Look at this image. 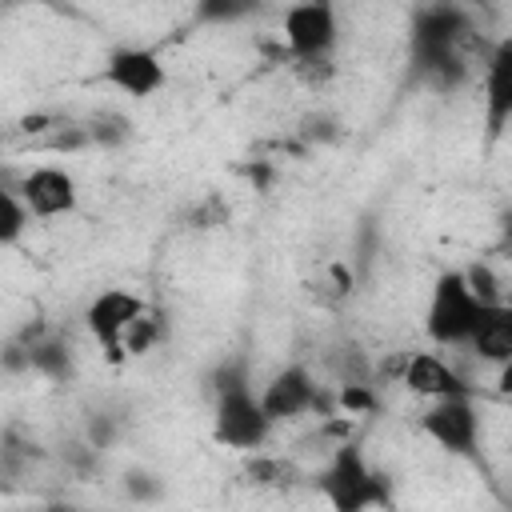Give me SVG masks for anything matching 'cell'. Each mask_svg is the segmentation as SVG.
Masks as SVG:
<instances>
[{
  "label": "cell",
  "mask_w": 512,
  "mask_h": 512,
  "mask_svg": "<svg viewBox=\"0 0 512 512\" xmlns=\"http://www.w3.org/2000/svg\"><path fill=\"white\" fill-rule=\"evenodd\" d=\"M452 4H460V8H480V4H492V0H452Z\"/></svg>",
  "instance_id": "obj_24"
},
{
  "label": "cell",
  "mask_w": 512,
  "mask_h": 512,
  "mask_svg": "<svg viewBox=\"0 0 512 512\" xmlns=\"http://www.w3.org/2000/svg\"><path fill=\"white\" fill-rule=\"evenodd\" d=\"M4 4H12V8H16V4H44V8H56V12H68V4H64V0H4Z\"/></svg>",
  "instance_id": "obj_21"
},
{
  "label": "cell",
  "mask_w": 512,
  "mask_h": 512,
  "mask_svg": "<svg viewBox=\"0 0 512 512\" xmlns=\"http://www.w3.org/2000/svg\"><path fill=\"white\" fill-rule=\"evenodd\" d=\"M264 8V0H196L192 4V24H212V28H220V24H240V20H248V16H256Z\"/></svg>",
  "instance_id": "obj_14"
},
{
  "label": "cell",
  "mask_w": 512,
  "mask_h": 512,
  "mask_svg": "<svg viewBox=\"0 0 512 512\" xmlns=\"http://www.w3.org/2000/svg\"><path fill=\"white\" fill-rule=\"evenodd\" d=\"M336 404H340L344 412H352V416H360V412H376V392H372L364 380H348V384H340Z\"/></svg>",
  "instance_id": "obj_17"
},
{
  "label": "cell",
  "mask_w": 512,
  "mask_h": 512,
  "mask_svg": "<svg viewBox=\"0 0 512 512\" xmlns=\"http://www.w3.org/2000/svg\"><path fill=\"white\" fill-rule=\"evenodd\" d=\"M272 416L252 384V368L244 356H232L224 360L216 372H212V436L224 444V448H236V452H256L268 432H272Z\"/></svg>",
  "instance_id": "obj_1"
},
{
  "label": "cell",
  "mask_w": 512,
  "mask_h": 512,
  "mask_svg": "<svg viewBox=\"0 0 512 512\" xmlns=\"http://www.w3.org/2000/svg\"><path fill=\"white\" fill-rule=\"evenodd\" d=\"M500 232H504V244H512V208L500 216Z\"/></svg>",
  "instance_id": "obj_23"
},
{
  "label": "cell",
  "mask_w": 512,
  "mask_h": 512,
  "mask_svg": "<svg viewBox=\"0 0 512 512\" xmlns=\"http://www.w3.org/2000/svg\"><path fill=\"white\" fill-rule=\"evenodd\" d=\"M16 188H20V196H24V204L32 208L36 220L68 216V212H76V204H80L76 180H72L64 168H56V164H40V168L24 172Z\"/></svg>",
  "instance_id": "obj_11"
},
{
  "label": "cell",
  "mask_w": 512,
  "mask_h": 512,
  "mask_svg": "<svg viewBox=\"0 0 512 512\" xmlns=\"http://www.w3.org/2000/svg\"><path fill=\"white\" fill-rule=\"evenodd\" d=\"M496 384H500V392H512V360L500 364V380H496Z\"/></svg>",
  "instance_id": "obj_22"
},
{
  "label": "cell",
  "mask_w": 512,
  "mask_h": 512,
  "mask_svg": "<svg viewBox=\"0 0 512 512\" xmlns=\"http://www.w3.org/2000/svg\"><path fill=\"white\" fill-rule=\"evenodd\" d=\"M336 40H340V20L332 0H300L284 12V44L300 68L328 64Z\"/></svg>",
  "instance_id": "obj_5"
},
{
  "label": "cell",
  "mask_w": 512,
  "mask_h": 512,
  "mask_svg": "<svg viewBox=\"0 0 512 512\" xmlns=\"http://www.w3.org/2000/svg\"><path fill=\"white\" fill-rule=\"evenodd\" d=\"M512 124V36L496 40L484 64V140L488 148Z\"/></svg>",
  "instance_id": "obj_10"
},
{
  "label": "cell",
  "mask_w": 512,
  "mask_h": 512,
  "mask_svg": "<svg viewBox=\"0 0 512 512\" xmlns=\"http://www.w3.org/2000/svg\"><path fill=\"white\" fill-rule=\"evenodd\" d=\"M260 400L268 408L272 420H296L312 408L324 404V388L316 384V376L304 368V364H284L264 388H260Z\"/></svg>",
  "instance_id": "obj_9"
},
{
  "label": "cell",
  "mask_w": 512,
  "mask_h": 512,
  "mask_svg": "<svg viewBox=\"0 0 512 512\" xmlns=\"http://www.w3.org/2000/svg\"><path fill=\"white\" fill-rule=\"evenodd\" d=\"M468 12L452 0H436L424 4L412 20V68L416 76H424L428 68L460 56V44L468 40Z\"/></svg>",
  "instance_id": "obj_4"
},
{
  "label": "cell",
  "mask_w": 512,
  "mask_h": 512,
  "mask_svg": "<svg viewBox=\"0 0 512 512\" xmlns=\"http://www.w3.org/2000/svg\"><path fill=\"white\" fill-rule=\"evenodd\" d=\"M28 364L36 372H48V376H68V348L60 340L40 336V340L28 344Z\"/></svg>",
  "instance_id": "obj_16"
},
{
  "label": "cell",
  "mask_w": 512,
  "mask_h": 512,
  "mask_svg": "<svg viewBox=\"0 0 512 512\" xmlns=\"http://www.w3.org/2000/svg\"><path fill=\"white\" fill-rule=\"evenodd\" d=\"M144 308H148V304H144L136 292H128V288H104V292L88 304V312H84L88 332L96 336V344L104 348V356H108L112 364H124V356H128V348H124L128 328L144 316Z\"/></svg>",
  "instance_id": "obj_7"
},
{
  "label": "cell",
  "mask_w": 512,
  "mask_h": 512,
  "mask_svg": "<svg viewBox=\"0 0 512 512\" xmlns=\"http://www.w3.org/2000/svg\"><path fill=\"white\" fill-rule=\"evenodd\" d=\"M420 428L444 452H452V456H476V444H480V412L472 404V392H456V396L432 400L428 412L420 416Z\"/></svg>",
  "instance_id": "obj_6"
},
{
  "label": "cell",
  "mask_w": 512,
  "mask_h": 512,
  "mask_svg": "<svg viewBox=\"0 0 512 512\" xmlns=\"http://www.w3.org/2000/svg\"><path fill=\"white\" fill-rule=\"evenodd\" d=\"M248 476L256 480V484H292V464H284V460H268V456H260L252 468H248Z\"/></svg>",
  "instance_id": "obj_19"
},
{
  "label": "cell",
  "mask_w": 512,
  "mask_h": 512,
  "mask_svg": "<svg viewBox=\"0 0 512 512\" xmlns=\"http://www.w3.org/2000/svg\"><path fill=\"white\" fill-rule=\"evenodd\" d=\"M400 384L416 396H428V400H440V396H456V392H472L464 384V376L436 352H408L400 360Z\"/></svg>",
  "instance_id": "obj_12"
},
{
  "label": "cell",
  "mask_w": 512,
  "mask_h": 512,
  "mask_svg": "<svg viewBox=\"0 0 512 512\" xmlns=\"http://www.w3.org/2000/svg\"><path fill=\"white\" fill-rule=\"evenodd\" d=\"M156 340H160V320H156V316L144 308V316H140V320L128 328V340H124V348H128V356H140V352H148Z\"/></svg>",
  "instance_id": "obj_18"
},
{
  "label": "cell",
  "mask_w": 512,
  "mask_h": 512,
  "mask_svg": "<svg viewBox=\"0 0 512 512\" xmlns=\"http://www.w3.org/2000/svg\"><path fill=\"white\" fill-rule=\"evenodd\" d=\"M488 312V304L476 296V288L468 284V272H440L428 296V312H424V332L444 344V348H460L472 340L480 316Z\"/></svg>",
  "instance_id": "obj_2"
},
{
  "label": "cell",
  "mask_w": 512,
  "mask_h": 512,
  "mask_svg": "<svg viewBox=\"0 0 512 512\" xmlns=\"http://www.w3.org/2000/svg\"><path fill=\"white\" fill-rule=\"evenodd\" d=\"M36 216H32V208L24 204V196H20V188L8 180L4 188H0V244H16L24 232H28V224H32Z\"/></svg>",
  "instance_id": "obj_15"
},
{
  "label": "cell",
  "mask_w": 512,
  "mask_h": 512,
  "mask_svg": "<svg viewBox=\"0 0 512 512\" xmlns=\"http://www.w3.org/2000/svg\"><path fill=\"white\" fill-rule=\"evenodd\" d=\"M104 80H108L116 92L132 96V100H148L152 92L164 88L168 72H164L160 56H156L152 48L128 44V48H112V52H108V60H104Z\"/></svg>",
  "instance_id": "obj_8"
},
{
  "label": "cell",
  "mask_w": 512,
  "mask_h": 512,
  "mask_svg": "<svg viewBox=\"0 0 512 512\" xmlns=\"http://www.w3.org/2000/svg\"><path fill=\"white\" fill-rule=\"evenodd\" d=\"M320 492L328 496L332 508L340 512H360V508H376V504H388V484L384 476L364 460L360 444L344 440L328 468L320 472Z\"/></svg>",
  "instance_id": "obj_3"
},
{
  "label": "cell",
  "mask_w": 512,
  "mask_h": 512,
  "mask_svg": "<svg viewBox=\"0 0 512 512\" xmlns=\"http://www.w3.org/2000/svg\"><path fill=\"white\" fill-rule=\"evenodd\" d=\"M504 252H508V260H512V244H504Z\"/></svg>",
  "instance_id": "obj_25"
},
{
  "label": "cell",
  "mask_w": 512,
  "mask_h": 512,
  "mask_svg": "<svg viewBox=\"0 0 512 512\" xmlns=\"http://www.w3.org/2000/svg\"><path fill=\"white\" fill-rule=\"evenodd\" d=\"M468 284L476 288V296H480L484 304H500V292H496V288H500V280L492 276V268H488V264H472V268H468Z\"/></svg>",
  "instance_id": "obj_20"
},
{
  "label": "cell",
  "mask_w": 512,
  "mask_h": 512,
  "mask_svg": "<svg viewBox=\"0 0 512 512\" xmlns=\"http://www.w3.org/2000/svg\"><path fill=\"white\" fill-rule=\"evenodd\" d=\"M468 348L480 356V360H488V364H508L512 360V304H488V312L480 316V324H476V332H472V340H468Z\"/></svg>",
  "instance_id": "obj_13"
}]
</instances>
